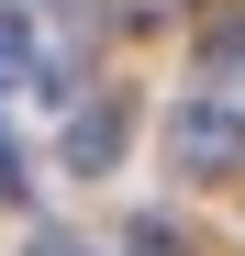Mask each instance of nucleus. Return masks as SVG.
<instances>
[{
  "instance_id": "f257e3e1",
  "label": "nucleus",
  "mask_w": 245,
  "mask_h": 256,
  "mask_svg": "<svg viewBox=\"0 0 245 256\" xmlns=\"http://www.w3.org/2000/svg\"><path fill=\"white\" fill-rule=\"evenodd\" d=\"M168 167H178V178L245 167V112H234V100H178V112H168Z\"/></svg>"
},
{
  "instance_id": "f03ea898",
  "label": "nucleus",
  "mask_w": 245,
  "mask_h": 256,
  "mask_svg": "<svg viewBox=\"0 0 245 256\" xmlns=\"http://www.w3.org/2000/svg\"><path fill=\"white\" fill-rule=\"evenodd\" d=\"M122 134H134L122 90H112V100H78V112H67V134H56V167H78V178H112V167H122Z\"/></svg>"
},
{
  "instance_id": "7ed1b4c3",
  "label": "nucleus",
  "mask_w": 245,
  "mask_h": 256,
  "mask_svg": "<svg viewBox=\"0 0 245 256\" xmlns=\"http://www.w3.org/2000/svg\"><path fill=\"white\" fill-rule=\"evenodd\" d=\"M22 78H34V22L0 12V90H22Z\"/></svg>"
},
{
  "instance_id": "20e7f679",
  "label": "nucleus",
  "mask_w": 245,
  "mask_h": 256,
  "mask_svg": "<svg viewBox=\"0 0 245 256\" xmlns=\"http://www.w3.org/2000/svg\"><path fill=\"white\" fill-rule=\"evenodd\" d=\"M134 256H190V245H178V223H156V212H145V223H134Z\"/></svg>"
},
{
  "instance_id": "39448f33",
  "label": "nucleus",
  "mask_w": 245,
  "mask_h": 256,
  "mask_svg": "<svg viewBox=\"0 0 245 256\" xmlns=\"http://www.w3.org/2000/svg\"><path fill=\"white\" fill-rule=\"evenodd\" d=\"M212 67H245V22H223V34H212Z\"/></svg>"
},
{
  "instance_id": "423d86ee",
  "label": "nucleus",
  "mask_w": 245,
  "mask_h": 256,
  "mask_svg": "<svg viewBox=\"0 0 245 256\" xmlns=\"http://www.w3.org/2000/svg\"><path fill=\"white\" fill-rule=\"evenodd\" d=\"M0 190H22V145L12 134H0Z\"/></svg>"
},
{
  "instance_id": "0eeeda50",
  "label": "nucleus",
  "mask_w": 245,
  "mask_h": 256,
  "mask_svg": "<svg viewBox=\"0 0 245 256\" xmlns=\"http://www.w3.org/2000/svg\"><path fill=\"white\" fill-rule=\"evenodd\" d=\"M34 256H90V245H67V234H45V245H34Z\"/></svg>"
},
{
  "instance_id": "6e6552de",
  "label": "nucleus",
  "mask_w": 245,
  "mask_h": 256,
  "mask_svg": "<svg viewBox=\"0 0 245 256\" xmlns=\"http://www.w3.org/2000/svg\"><path fill=\"white\" fill-rule=\"evenodd\" d=\"M56 12H78V0H56Z\"/></svg>"
}]
</instances>
